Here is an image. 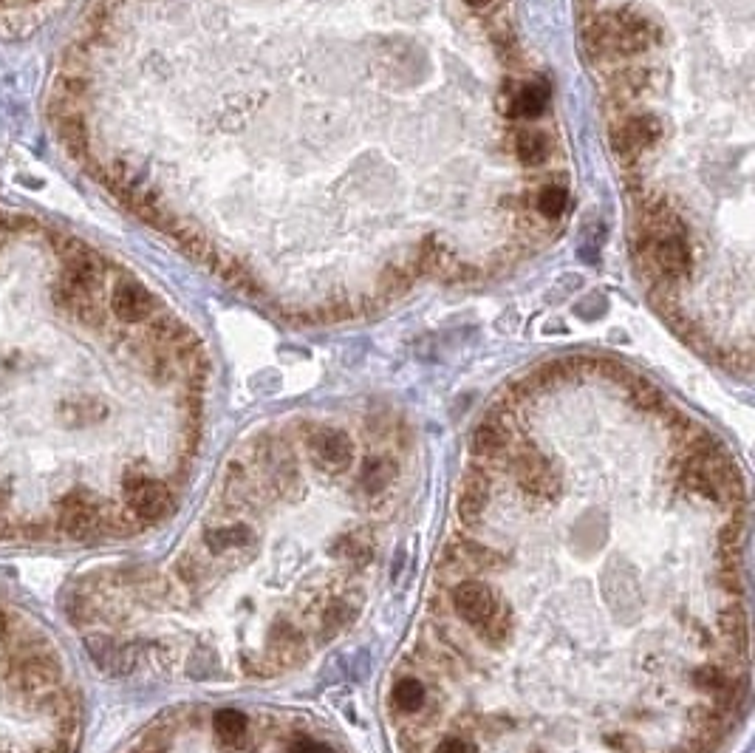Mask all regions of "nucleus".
Returning a JSON list of instances; mask_svg holds the SVG:
<instances>
[{
	"label": "nucleus",
	"mask_w": 755,
	"mask_h": 753,
	"mask_svg": "<svg viewBox=\"0 0 755 753\" xmlns=\"http://www.w3.org/2000/svg\"><path fill=\"white\" fill-rule=\"evenodd\" d=\"M46 108L111 199L303 318L501 275L572 204L512 0H97Z\"/></svg>",
	"instance_id": "nucleus-1"
},
{
	"label": "nucleus",
	"mask_w": 755,
	"mask_h": 753,
	"mask_svg": "<svg viewBox=\"0 0 755 753\" xmlns=\"http://www.w3.org/2000/svg\"><path fill=\"white\" fill-rule=\"evenodd\" d=\"M580 34L648 295L685 337L747 363L753 0H580Z\"/></svg>",
	"instance_id": "nucleus-2"
},
{
	"label": "nucleus",
	"mask_w": 755,
	"mask_h": 753,
	"mask_svg": "<svg viewBox=\"0 0 755 753\" xmlns=\"http://www.w3.org/2000/svg\"><path fill=\"white\" fill-rule=\"evenodd\" d=\"M57 527L71 538H91L105 530V513L88 493L74 490L57 507Z\"/></svg>",
	"instance_id": "nucleus-3"
},
{
	"label": "nucleus",
	"mask_w": 755,
	"mask_h": 753,
	"mask_svg": "<svg viewBox=\"0 0 755 753\" xmlns=\"http://www.w3.org/2000/svg\"><path fill=\"white\" fill-rule=\"evenodd\" d=\"M125 499H128L133 519L142 521V524L162 521L170 513V504H173V496H170L165 482L145 479V476H136V479L131 476L125 482Z\"/></svg>",
	"instance_id": "nucleus-4"
},
{
	"label": "nucleus",
	"mask_w": 755,
	"mask_h": 753,
	"mask_svg": "<svg viewBox=\"0 0 755 753\" xmlns=\"http://www.w3.org/2000/svg\"><path fill=\"white\" fill-rule=\"evenodd\" d=\"M518 485L524 487L526 496L532 499H555L560 490V476L555 465L538 451H524L515 462Z\"/></svg>",
	"instance_id": "nucleus-5"
},
{
	"label": "nucleus",
	"mask_w": 755,
	"mask_h": 753,
	"mask_svg": "<svg viewBox=\"0 0 755 753\" xmlns=\"http://www.w3.org/2000/svg\"><path fill=\"white\" fill-rule=\"evenodd\" d=\"M453 606H456V612L464 618V623L476 626L478 632L504 603L498 601V595H495L487 584H481V581H464V584H459L453 589Z\"/></svg>",
	"instance_id": "nucleus-6"
},
{
	"label": "nucleus",
	"mask_w": 755,
	"mask_h": 753,
	"mask_svg": "<svg viewBox=\"0 0 755 753\" xmlns=\"http://www.w3.org/2000/svg\"><path fill=\"white\" fill-rule=\"evenodd\" d=\"M85 652L97 663L99 671L111 677H125L139 666V646L136 643H119L114 637H88Z\"/></svg>",
	"instance_id": "nucleus-7"
},
{
	"label": "nucleus",
	"mask_w": 755,
	"mask_h": 753,
	"mask_svg": "<svg viewBox=\"0 0 755 753\" xmlns=\"http://www.w3.org/2000/svg\"><path fill=\"white\" fill-rule=\"evenodd\" d=\"M63 0H0V34H23L43 23Z\"/></svg>",
	"instance_id": "nucleus-8"
},
{
	"label": "nucleus",
	"mask_w": 755,
	"mask_h": 753,
	"mask_svg": "<svg viewBox=\"0 0 755 753\" xmlns=\"http://www.w3.org/2000/svg\"><path fill=\"white\" fill-rule=\"evenodd\" d=\"M309 451H312V459L317 468L329 470V473H340V470L348 468L351 462V439L340 428H317L312 436H309Z\"/></svg>",
	"instance_id": "nucleus-9"
},
{
	"label": "nucleus",
	"mask_w": 755,
	"mask_h": 753,
	"mask_svg": "<svg viewBox=\"0 0 755 753\" xmlns=\"http://www.w3.org/2000/svg\"><path fill=\"white\" fill-rule=\"evenodd\" d=\"M487 502H490V479L481 470H467L459 496V516L467 524H476L484 516Z\"/></svg>",
	"instance_id": "nucleus-10"
},
{
	"label": "nucleus",
	"mask_w": 755,
	"mask_h": 753,
	"mask_svg": "<svg viewBox=\"0 0 755 753\" xmlns=\"http://www.w3.org/2000/svg\"><path fill=\"white\" fill-rule=\"evenodd\" d=\"M509 445V428L504 417H490L484 419L473 434V451L481 459H498L501 453L507 451Z\"/></svg>",
	"instance_id": "nucleus-11"
},
{
	"label": "nucleus",
	"mask_w": 755,
	"mask_h": 753,
	"mask_svg": "<svg viewBox=\"0 0 755 753\" xmlns=\"http://www.w3.org/2000/svg\"><path fill=\"white\" fill-rule=\"evenodd\" d=\"M269 654H272V663H275V666H292V663H300V660L306 657L303 637L297 635L289 623H280V626L272 629V635H269Z\"/></svg>",
	"instance_id": "nucleus-12"
},
{
	"label": "nucleus",
	"mask_w": 755,
	"mask_h": 753,
	"mask_svg": "<svg viewBox=\"0 0 755 753\" xmlns=\"http://www.w3.org/2000/svg\"><path fill=\"white\" fill-rule=\"evenodd\" d=\"M213 725H215V737L221 739L227 748H238V745H244V739H247V734H249L247 717H244L241 711H235V708H224V711H218Z\"/></svg>",
	"instance_id": "nucleus-13"
},
{
	"label": "nucleus",
	"mask_w": 755,
	"mask_h": 753,
	"mask_svg": "<svg viewBox=\"0 0 755 753\" xmlns=\"http://www.w3.org/2000/svg\"><path fill=\"white\" fill-rule=\"evenodd\" d=\"M394 462L388 459V456H374V459H368L365 465H362V476L360 482L365 487V493H382L385 487L391 485V479H394Z\"/></svg>",
	"instance_id": "nucleus-14"
},
{
	"label": "nucleus",
	"mask_w": 755,
	"mask_h": 753,
	"mask_svg": "<svg viewBox=\"0 0 755 753\" xmlns=\"http://www.w3.org/2000/svg\"><path fill=\"white\" fill-rule=\"evenodd\" d=\"M204 541L213 553H227V550H241L247 547L252 536H249L247 527H215V530H207L204 533Z\"/></svg>",
	"instance_id": "nucleus-15"
},
{
	"label": "nucleus",
	"mask_w": 755,
	"mask_h": 753,
	"mask_svg": "<svg viewBox=\"0 0 755 753\" xmlns=\"http://www.w3.org/2000/svg\"><path fill=\"white\" fill-rule=\"evenodd\" d=\"M425 697V686H422L419 680H402V683L394 688V694H391V703H394L399 711L413 714V711H419V708L425 705Z\"/></svg>",
	"instance_id": "nucleus-16"
},
{
	"label": "nucleus",
	"mask_w": 755,
	"mask_h": 753,
	"mask_svg": "<svg viewBox=\"0 0 755 753\" xmlns=\"http://www.w3.org/2000/svg\"><path fill=\"white\" fill-rule=\"evenodd\" d=\"M450 555H459L464 564H470V567H476V569H490L501 564V558H498L493 550L481 547V544H476V541H461L459 550H450Z\"/></svg>",
	"instance_id": "nucleus-17"
},
{
	"label": "nucleus",
	"mask_w": 755,
	"mask_h": 753,
	"mask_svg": "<svg viewBox=\"0 0 755 753\" xmlns=\"http://www.w3.org/2000/svg\"><path fill=\"white\" fill-rule=\"evenodd\" d=\"M478 635L487 637L490 643H504L509 635H512V615H509L507 606H501L498 612H495L493 618L487 620L481 629H478Z\"/></svg>",
	"instance_id": "nucleus-18"
},
{
	"label": "nucleus",
	"mask_w": 755,
	"mask_h": 753,
	"mask_svg": "<svg viewBox=\"0 0 755 753\" xmlns=\"http://www.w3.org/2000/svg\"><path fill=\"white\" fill-rule=\"evenodd\" d=\"M693 680H696V686L705 688V691H713V694H719V691H724V688L730 686V683H727V677H724L722 671L716 669V666H705V669H699Z\"/></svg>",
	"instance_id": "nucleus-19"
},
{
	"label": "nucleus",
	"mask_w": 755,
	"mask_h": 753,
	"mask_svg": "<svg viewBox=\"0 0 755 753\" xmlns=\"http://www.w3.org/2000/svg\"><path fill=\"white\" fill-rule=\"evenodd\" d=\"M133 753H170V737H167L165 731H153V734H148L136 745Z\"/></svg>",
	"instance_id": "nucleus-20"
},
{
	"label": "nucleus",
	"mask_w": 755,
	"mask_h": 753,
	"mask_svg": "<svg viewBox=\"0 0 755 753\" xmlns=\"http://www.w3.org/2000/svg\"><path fill=\"white\" fill-rule=\"evenodd\" d=\"M343 544H345V550L343 555L348 558V561H368L371 558V544H365L360 536H345L343 538Z\"/></svg>",
	"instance_id": "nucleus-21"
},
{
	"label": "nucleus",
	"mask_w": 755,
	"mask_h": 753,
	"mask_svg": "<svg viewBox=\"0 0 755 753\" xmlns=\"http://www.w3.org/2000/svg\"><path fill=\"white\" fill-rule=\"evenodd\" d=\"M436 753H467V745H464L459 737H447L442 745L436 748Z\"/></svg>",
	"instance_id": "nucleus-22"
},
{
	"label": "nucleus",
	"mask_w": 755,
	"mask_h": 753,
	"mask_svg": "<svg viewBox=\"0 0 755 753\" xmlns=\"http://www.w3.org/2000/svg\"><path fill=\"white\" fill-rule=\"evenodd\" d=\"M292 753H331L326 745H320V742H312V739H303V742H297Z\"/></svg>",
	"instance_id": "nucleus-23"
}]
</instances>
